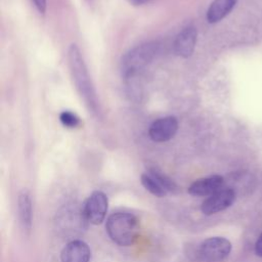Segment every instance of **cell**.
I'll list each match as a JSON object with an SVG mask.
<instances>
[{"mask_svg":"<svg viewBox=\"0 0 262 262\" xmlns=\"http://www.w3.org/2000/svg\"><path fill=\"white\" fill-rule=\"evenodd\" d=\"M68 63L78 92L83 97L88 107L91 108L92 112H97L96 93L81 51L76 44H72L69 47Z\"/></svg>","mask_w":262,"mask_h":262,"instance_id":"cell-1","label":"cell"},{"mask_svg":"<svg viewBox=\"0 0 262 262\" xmlns=\"http://www.w3.org/2000/svg\"><path fill=\"white\" fill-rule=\"evenodd\" d=\"M105 228L113 242L119 246L127 247L136 239L139 232V223L134 215L118 212L107 218Z\"/></svg>","mask_w":262,"mask_h":262,"instance_id":"cell-2","label":"cell"},{"mask_svg":"<svg viewBox=\"0 0 262 262\" xmlns=\"http://www.w3.org/2000/svg\"><path fill=\"white\" fill-rule=\"evenodd\" d=\"M159 51V43L146 42L130 49L121 59L122 76L127 80L134 77L137 72L147 66Z\"/></svg>","mask_w":262,"mask_h":262,"instance_id":"cell-3","label":"cell"},{"mask_svg":"<svg viewBox=\"0 0 262 262\" xmlns=\"http://www.w3.org/2000/svg\"><path fill=\"white\" fill-rule=\"evenodd\" d=\"M107 196L102 191H93L86 200L83 208L84 218L91 224H100L107 212Z\"/></svg>","mask_w":262,"mask_h":262,"instance_id":"cell-4","label":"cell"},{"mask_svg":"<svg viewBox=\"0 0 262 262\" xmlns=\"http://www.w3.org/2000/svg\"><path fill=\"white\" fill-rule=\"evenodd\" d=\"M231 251L230 242L221 236L205 239L200 246L201 257L209 262H217L225 259Z\"/></svg>","mask_w":262,"mask_h":262,"instance_id":"cell-5","label":"cell"},{"mask_svg":"<svg viewBox=\"0 0 262 262\" xmlns=\"http://www.w3.org/2000/svg\"><path fill=\"white\" fill-rule=\"evenodd\" d=\"M236 194L234 189L229 187H223L214 194L206 199L201 207L202 212L205 215H213L220 211L229 208L235 201Z\"/></svg>","mask_w":262,"mask_h":262,"instance_id":"cell-6","label":"cell"},{"mask_svg":"<svg viewBox=\"0 0 262 262\" xmlns=\"http://www.w3.org/2000/svg\"><path fill=\"white\" fill-rule=\"evenodd\" d=\"M178 130V122L175 117L160 118L151 123L148 135L155 142H165L173 138Z\"/></svg>","mask_w":262,"mask_h":262,"instance_id":"cell-7","label":"cell"},{"mask_svg":"<svg viewBox=\"0 0 262 262\" xmlns=\"http://www.w3.org/2000/svg\"><path fill=\"white\" fill-rule=\"evenodd\" d=\"M196 36V29L192 26L186 27L182 31H180L176 36L173 44L175 54L184 58L189 57L194 50Z\"/></svg>","mask_w":262,"mask_h":262,"instance_id":"cell-8","label":"cell"},{"mask_svg":"<svg viewBox=\"0 0 262 262\" xmlns=\"http://www.w3.org/2000/svg\"><path fill=\"white\" fill-rule=\"evenodd\" d=\"M223 187L224 178L220 175H212L192 182L188 188V192L195 196H210Z\"/></svg>","mask_w":262,"mask_h":262,"instance_id":"cell-9","label":"cell"},{"mask_svg":"<svg viewBox=\"0 0 262 262\" xmlns=\"http://www.w3.org/2000/svg\"><path fill=\"white\" fill-rule=\"evenodd\" d=\"M91 251L88 245L80 239L72 241L62 249L61 262H89Z\"/></svg>","mask_w":262,"mask_h":262,"instance_id":"cell-10","label":"cell"},{"mask_svg":"<svg viewBox=\"0 0 262 262\" xmlns=\"http://www.w3.org/2000/svg\"><path fill=\"white\" fill-rule=\"evenodd\" d=\"M237 0H214L208 8L207 20L215 24L224 18L235 6Z\"/></svg>","mask_w":262,"mask_h":262,"instance_id":"cell-11","label":"cell"},{"mask_svg":"<svg viewBox=\"0 0 262 262\" xmlns=\"http://www.w3.org/2000/svg\"><path fill=\"white\" fill-rule=\"evenodd\" d=\"M17 204L20 222L27 230H30L32 225V203L30 194L27 190H23L19 193Z\"/></svg>","mask_w":262,"mask_h":262,"instance_id":"cell-12","label":"cell"},{"mask_svg":"<svg viewBox=\"0 0 262 262\" xmlns=\"http://www.w3.org/2000/svg\"><path fill=\"white\" fill-rule=\"evenodd\" d=\"M140 180H141V184L143 185V187L156 196L163 198L169 193L167 191V189L147 171L141 175Z\"/></svg>","mask_w":262,"mask_h":262,"instance_id":"cell-13","label":"cell"},{"mask_svg":"<svg viewBox=\"0 0 262 262\" xmlns=\"http://www.w3.org/2000/svg\"><path fill=\"white\" fill-rule=\"evenodd\" d=\"M147 172L149 174H151L166 189L168 192H172V193H176L178 191V186L177 184L169 177L167 176L165 173H163L161 170H159L158 168H148Z\"/></svg>","mask_w":262,"mask_h":262,"instance_id":"cell-14","label":"cell"},{"mask_svg":"<svg viewBox=\"0 0 262 262\" xmlns=\"http://www.w3.org/2000/svg\"><path fill=\"white\" fill-rule=\"evenodd\" d=\"M59 120L62 123V125L68 128H75L80 124L79 118L70 111L61 112L59 115Z\"/></svg>","mask_w":262,"mask_h":262,"instance_id":"cell-15","label":"cell"},{"mask_svg":"<svg viewBox=\"0 0 262 262\" xmlns=\"http://www.w3.org/2000/svg\"><path fill=\"white\" fill-rule=\"evenodd\" d=\"M34 5L36 6L37 10L40 13H44L46 11V5H47V0H32Z\"/></svg>","mask_w":262,"mask_h":262,"instance_id":"cell-16","label":"cell"},{"mask_svg":"<svg viewBox=\"0 0 262 262\" xmlns=\"http://www.w3.org/2000/svg\"><path fill=\"white\" fill-rule=\"evenodd\" d=\"M255 253L257 256L262 257V233L259 235L255 244Z\"/></svg>","mask_w":262,"mask_h":262,"instance_id":"cell-17","label":"cell"},{"mask_svg":"<svg viewBox=\"0 0 262 262\" xmlns=\"http://www.w3.org/2000/svg\"><path fill=\"white\" fill-rule=\"evenodd\" d=\"M127 1L133 6H141L145 3H147L149 0H127Z\"/></svg>","mask_w":262,"mask_h":262,"instance_id":"cell-18","label":"cell"}]
</instances>
